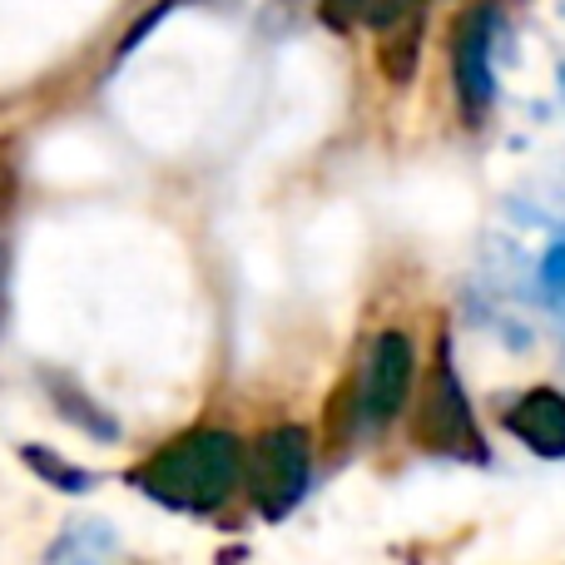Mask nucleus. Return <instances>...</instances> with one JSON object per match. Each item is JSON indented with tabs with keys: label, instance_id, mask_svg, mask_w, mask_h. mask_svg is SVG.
<instances>
[{
	"label": "nucleus",
	"instance_id": "nucleus-1",
	"mask_svg": "<svg viewBox=\"0 0 565 565\" xmlns=\"http://www.w3.org/2000/svg\"><path fill=\"white\" fill-rule=\"evenodd\" d=\"M238 481H244V451H238L234 431H224V427L189 431V437L169 441L159 457H149L135 471V487H145L159 507L194 511V516L228 507Z\"/></svg>",
	"mask_w": 565,
	"mask_h": 565
},
{
	"label": "nucleus",
	"instance_id": "nucleus-2",
	"mask_svg": "<svg viewBox=\"0 0 565 565\" xmlns=\"http://www.w3.org/2000/svg\"><path fill=\"white\" fill-rule=\"evenodd\" d=\"M308 471H312V451H308V431L302 427L264 431L244 461V481L268 521H282L298 507L302 491H308Z\"/></svg>",
	"mask_w": 565,
	"mask_h": 565
},
{
	"label": "nucleus",
	"instance_id": "nucleus-3",
	"mask_svg": "<svg viewBox=\"0 0 565 565\" xmlns=\"http://www.w3.org/2000/svg\"><path fill=\"white\" fill-rule=\"evenodd\" d=\"M412 352L407 332H377L367 352V367H362V387H358V412L367 427H387L402 407H407V392H412Z\"/></svg>",
	"mask_w": 565,
	"mask_h": 565
},
{
	"label": "nucleus",
	"instance_id": "nucleus-4",
	"mask_svg": "<svg viewBox=\"0 0 565 565\" xmlns=\"http://www.w3.org/2000/svg\"><path fill=\"white\" fill-rule=\"evenodd\" d=\"M491 35H497V10H471L451 30V75H457V95L471 115H481L491 105V95H497V79H491Z\"/></svg>",
	"mask_w": 565,
	"mask_h": 565
},
{
	"label": "nucleus",
	"instance_id": "nucleus-5",
	"mask_svg": "<svg viewBox=\"0 0 565 565\" xmlns=\"http://www.w3.org/2000/svg\"><path fill=\"white\" fill-rule=\"evenodd\" d=\"M422 441L437 451H451V457H481V441H477V427H471V407L461 397V382L451 377V367L441 362L431 372V387H427V402H422Z\"/></svg>",
	"mask_w": 565,
	"mask_h": 565
},
{
	"label": "nucleus",
	"instance_id": "nucleus-6",
	"mask_svg": "<svg viewBox=\"0 0 565 565\" xmlns=\"http://www.w3.org/2000/svg\"><path fill=\"white\" fill-rule=\"evenodd\" d=\"M507 427L526 441L536 457L561 461L565 457V397L551 387H536L507 412Z\"/></svg>",
	"mask_w": 565,
	"mask_h": 565
},
{
	"label": "nucleus",
	"instance_id": "nucleus-7",
	"mask_svg": "<svg viewBox=\"0 0 565 565\" xmlns=\"http://www.w3.org/2000/svg\"><path fill=\"white\" fill-rule=\"evenodd\" d=\"M115 546V536L99 526H79V531H65V536L50 546V561L45 565H99V556Z\"/></svg>",
	"mask_w": 565,
	"mask_h": 565
},
{
	"label": "nucleus",
	"instance_id": "nucleus-8",
	"mask_svg": "<svg viewBox=\"0 0 565 565\" xmlns=\"http://www.w3.org/2000/svg\"><path fill=\"white\" fill-rule=\"evenodd\" d=\"M25 461L40 471V477H50V487H60V491H89V487H95V477H89V471L70 467V461L50 457V451H35V447H30Z\"/></svg>",
	"mask_w": 565,
	"mask_h": 565
},
{
	"label": "nucleus",
	"instance_id": "nucleus-9",
	"mask_svg": "<svg viewBox=\"0 0 565 565\" xmlns=\"http://www.w3.org/2000/svg\"><path fill=\"white\" fill-rule=\"evenodd\" d=\"M55 407L65 412V417H75V422H79V427H85V431H95V437H115V431H119L115 422L105 417V412H89L79 392H55Z\"/></svg>",
	"mask_w": 565,
	"mask_h": 565
},
{
	"label": "nucleus",
	"instance_id": "nucleus-10",
	"mask_svg": "<svg viewBox=\"0 0 565 565\" xmlns=\"http://www.w3.org/2000/svg\"><path fill=\"white\" fill-rule=\"evenodd\" d=\"M417 6H422V0H372L362 20H367V25H377V30H397Z\"/></svg>",
	"mask_w": 565,
	"mask_h": 565
},
{
	"label": "nucleus",
	"instance_id": "nucleus-11",
	"mask_svg": "<svg viewBox=\"0 0 565 565\" xmlns=\"http://www.w3.org/2000/svg\"><path fill=\"white\" fill-rule=\"evenodd\" d=\"M328 6L338 10V20H348V15H367L372 0H328Z\"/></svg>",
	"mask_w": 565,
	"mask_h": 565
},
{
	"label": "nucleus",
	"instance_id": "nucleus-12",
	"mask_svg": "<svg viewBox=\"0 0 565 565\" xmlns=\"http://www.w3.org/2000/svg\"><path fill=\"white\" fill-rule=\"evenodd\" d=\"M0 318H6V248H0Z\"/></svg>",
	"mask_w": 565,
	"mask_h": 565
}]
</instances>
